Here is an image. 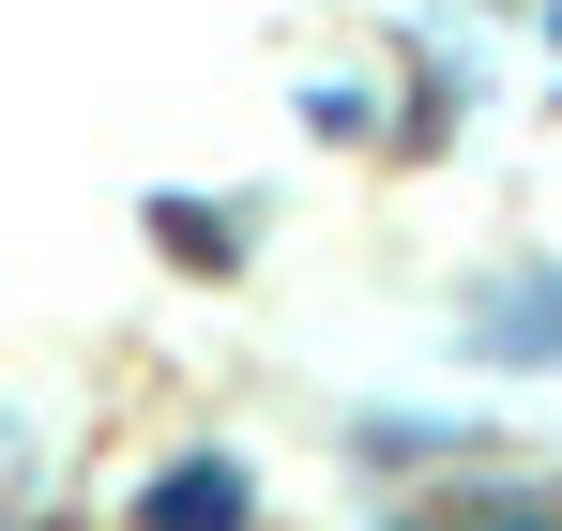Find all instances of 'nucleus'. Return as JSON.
<instances>
[{
	"mask_svg": "<svg viewBox=\"0 0 562 531\" xmlns=\"http://www.w3.org/2000/svg\"><path fill=\"white\" fill-rule=\"evenodd\" d=\"M471 364H562V273H502L486 304H457Z\"/></svg>",
	"mask_w": 562,
	"mask_h": 531,
	"instance_id": "nucleus-1",
	"label": "nucleus"
},
{
	"mask_svg": "<svg viewBox=\"0 0 562 531\" xmlns=\"http://www.w3.org/2000/svg\"><path fill=\"white\" fill-rule=\"evenodd\" d=\"M244 517H259V486H244L228 455H183V471L137 486V531H244Z\"/></svg>",
	"mask_w": 562,
	"mask_h": 531,
	"instance_id": "nucleus-2",
	"label": "nucleus"
},
{
	"mask_svg": "<svg viewBox=\"0 0 562 531\" xmlns=\"http://www.w3.org/2000/svg\"><path fill=\"white\" fill-rule=\"evenodd\" d=\"M153 244H168L183 273H228V259H244V228H228V213H198V197H153Z\"/></svg>",
	"mask_w": 562,
	"mask_h": 531,
	"instance_id": "nucleus-3",
	"label": "nucleus"
},
{
	"mask_svg": "<svg viewBox=\"0 0 562 531\" xmlns=\"http://www.w3.org/2000/svg\"><path fill=\"white\" fill-rule=\"evenodd\" d=\"M486 531H562V517H548V501H517V517H486Z\"/></svg>",
	"mask_w": 562,
	"mask_h": 531,
	"instance_id": "nucleus-4",
	"label": "nucleus"
}]
</instances>
